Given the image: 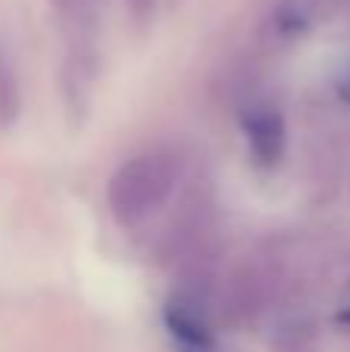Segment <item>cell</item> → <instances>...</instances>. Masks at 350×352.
<instances>
[{
  "label": "cell",
  "instance_id": "6da1fadb",
  "mask_svg": "<svg viewBox=\"0 0 350 352\" xmlns=\"http://www.w3.org/2000/svg\"><path fill=\"white\" fill-rule=\"evenodd\" d=\"M180 179V161L171 152H143L124 161L109 179V210L121 226L149 219L174 195Z\"/></svg>",
  "mask_w": 350,
  "mask_h": 352
},
{
  "label": "cell",
  "instance_id": "7a4b0ae2",
  "mask_svg": "<svg viewBox=\"0 0 350 352\" xmlns=\"http://www.w3.org/2000/svg\"><path fill=\"white\" fill-rule=\"evenodd\" d=\"M273 300V275L260 263H242L223 287V316L233 322H254Z\"/></svg>",
  "mask_w": 350,
  "mask_h": 352
},
{
  "label": "cell",
  "instance_id": "3957f363",
  "mask_svg": "<svg viewBox=\"0 0 350 352\" xmlns=\"http://www.w3.org/2000/svg\"><path fill=\"white\" fill-rule=\"evenodd\" d=\"M242 130H245L248 152H251L258 167L270 170V167H276L279 161H282L289 133H285V118L276 105L251 102L242 111Z\"/></svg>",
  "mask_w": 350,
  "mask_h": 352
},
{
  "label": "cell",
  "instance_id": "277c9868",
  "mask_svg": "<svg viewBox=\"0 0 350 352\" xmlns=\"http://www.w3.org/2000/svg\"><path fill=\"white\" fill-rule=\"evenodd\" d=\"M62 31L68 34L72 53L93 50L96 43V0H50Z\"/></svg>",
  "mask_w": 350,
  "mask_h": 352
},
{
  "label": "cell",
  "instance_id": "5b68a950",
  "mask_svg": "<svg viewBox=\"0 0 350 352\" xmlns=\"http://www.w3.org/2000/svg\"><path fill=\"white\" fill-rule=\"evenodd\" d=\"M22 118V87L19 74L10 62L0 56V130H10Z\"/></svg>",
  "mask_w": 350,
  "mask_h": 352
},
{
  "label": "cell",
  "instance_id": "8992f818",
  "mask_svg": "<svg viewBox=\"0 0 350 352\" xmlns=\"http://www.w3.org/2000/svg\"><path fill=\"white\" fill-rule=\"evenodd\" d=\"M158 0H124V12L130 16V22L136 25H149L155 19Z\"/></svg>",
  "mask_w": 350,
  "mask_h": 352
},
{
  "label": "cell",
  "instance_id": "52a82bcc",
  "mask_svg": "<svg viewBox=\"0 0 350 352\" xmlns=\"http://www.w3.org/2000/svg\"><path fill=\"white\" fill-rule=\"evenodd\" d=\"M304 10L310 12V19L313 16H322V12H347L350 10V0H301Z\"/></svg>",
  "mask_w": 350,
  "mask_h": 352
},
{
  "label": "cell",
  "instance_id": "ba28073f",
  "mask_svg": "<svg viewBox=\"0 0 350 352\" xmlns=\"http://www.w3.org/2000/svg\"><path fill=\"white\" fill-rule=\"evenodd\" d=\"M335 90H338V96H341V102H350V65L341 72V78H338V84H335Z\"/></svg>",
  "mask_w": 350,
  "mask_h": 352
},
{
  "label": "cell",
  "instance_id": "9c48e42d",
  "mask_svg": "<svg viewBox=\"0 0 350 352\" xmlns=\"http://www.w3.org/2000/svg\"><path fill=\"white\" fill-rule=\"evenodd\" d=\"M186 352H211V349H186Z\"/></svg>",
  "mask_w": 350,
  "mask_h": 352
},
{
  "label": "cell",
  "instance_id": "30bf717a",
  "mask_svg": "<svg viewBox=\"0 0 350 352\" xmlns=\"http://www.w3.org/2000/svg\"><path fill=\"white\" fill-rule=\"evenodd\" d=\"M167 3H171V6H177V3H180V0H167Z\"/></svg>",
  "mask_w": 350,
  "mask_h": 352
},
{
  "label": "cell",
  "instance_id": "8fae6325",
  "mask_svg": "<svg viewBox=\"0 0 350 352\" xmlns=\"http://www.w3.org/2000/svg\"><path fill=\"white\" fill-rule=\"evenodd\" d=\"M347 287H350V281H347Z\"/></svg>",
  "mask_w": 350,
  "mask_h": 352
}]
</instances>
